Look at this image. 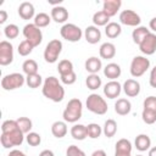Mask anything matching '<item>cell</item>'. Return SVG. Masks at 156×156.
Here are the masks:
<instances>
[{"label":"cell","instance_id":"obj_17","mask_svg":"<svg viewBox=\"0 0 156 156\" xmlns=\"http://www.w3.org/2000/svg\"><path fill=\"white\" fill-rule=\"evenodd\" d=\"M84 38L89 44H96L101 39V32L95 26H88L84 30Z\"/></svg>","mask_w":156,"mask_h":156},{"label":"cell","instance_id":"obj_24","mask_svg":"<svg viewBox=\"0 0 156 156\" xmlns=\"http://www.w3.org/2000/svg\"><path fill=\"white\" fill-rule=\"evenodd\" d=\"M67 130L68 129H67V124H66L65 121H56L51 126V133L57 139H61V138L66 136Z\"/></svg>","mask_w":156,"mask_h":156},{"label":"cell","instance_id":"obj_1","mask_svg":"<svg viewBox=\"0 0 156 156\" xmlns=\"http://www.w3.org/2000/svg\"><path fill=\"white\" fill-rule=\"evenodd\" d=\"M41 93L46 99H49L54 102H60L65 98V89H63L62 84L58 82V79L54 76L45 78V80L43 83Z\"/></svg>","mask_w":156,"mask_h":156},{"label":"cell","instance_id":"obj_10","mask_svg":"<svg viewBox=\"0 0 156 156\" xmlns=\"http://www.w3.org/2000/svg\"><path fill=\"white\" fill-rule=\"evenodd\" d=\"M13 61V46L10 41L2 40L0 43V65L7 66Z\"/></svg>","mask_w":156,"mask_h":156},{"label":"cell","instance_id":"obj_44","mask_svg":"<svg viewBox=\"0 0 156 156\" xmlns=\"http://www.w3.org/2000/svg\"><path fill=\"white\" fill-rule=\"evenodd\" d=\"M66 156H85V152L76 145H69L66 150Z\"/></svg>","mask_w":156,"mask_h":156},{"label":"cell","instance_id":"obj_36","mask_svg":"<svg viewBox=\"0 0 156 156\" xmlns=\"http://www.w3.org/2000/svg\"><path fill=\"white\" fill-rule=\"evenodd\" d=\"M57 71H58L60 76L68 74V73L73 72V63H72L69 60H61V61L58 62Z\"/></svg>","mask_w":156,"mask_h":156},{"label":"cell","instance_id":"obj_34","mask_svg":"<svg viewBox=\"0 0 156 156\" xmlns=\"http://www.w3.org/2000/svg\"><path fill=\"white\" fill-rule=\"evenodd\" d=\"M22 69H23V72L27 76L35 74V73H38V63L34 60H32V58L26 60L23 62V65H22Z\"/></svg>","mask_w":156,"mask_h":156},{"label":"cell","instance_id":"obj_2","mask_svg":"<svg viewBox=\"0 0 156 156\" xmlns=\"http://www.w3.org/2000/svg\"><path fill=\"white\" fill-rule=\"evenodd\" d=\"M82 113H83L82 101L77 98H73L67 102V105H66V107L62 112V117H63L65 122L76 123L78 119L82 118Z\"/></svg>","mask_w":156,"mask_h":156},{"label":"cell","instance_id":"obj_27","mask_svg":"<svg viewBox=\"0 0 156 156\" xmlns=\"http://www.w3.org/2000/svg\"><path fill=\"white\" fill-rule=\"evenodd\" d=\"M71 135L76 140H84L88 136V134H87V126L79 124V123L74 124L71 128Z\"/></svg>","mask_w":156,"mask_h":156},{"label":"cell","instance_id":"obj_8","mask_svg":"<svg viewBox=\"0 0 156 156\" xmlns=\"http://www.w3.org/2000/svg\"><path fill=\"white\" fill-rule=\"evenodd\" d=\"M60 34L65 40L71 41V43H76V41L80 40L83 32L78 26H76L73 23H65L60 29Z\"/></svg>","mask_w":156,"mask_h":156},{"label":"cell","instance_id":"obj_48","mask_svg":"<svg viewBox=\"0 0 156 156\" xmlns=\"http://www.w3.org/2000/svg\"><path fill=\"white\" fill-rule=\"evenodd\" d=\"M7 156H27L23 151H20V150H12L10 151V154Z\"/></svg>","mask_w":156,"mask_h":156},{"label":"cell","instance_id":"obj_45","mask_svg":"<svg viewBox=\"0 0 156 156\" xmlns=\"http://www.w3.org/2000/svg\"><path fill=\"white\" fill-rule=\"evenodd\" d=\"M60 79H61V82H62L63 84L71 85V84L76 83V80H77V74H76V72L73 71V72H71V73H68V74L60 76Z\"/></svg>","mask_w":156,"mask_h":156},{"label":"cell","instance_id":"obj_49","mask_svg":"<svg viewBox=\"0 0 156 156\" xmlns=\"http://www.w3.org/2000/svg\"><path fill=\"white\" fill-rule=\"evenodd\" d=\"M149 27H150L151 30L156 32V17H154V18L150 20V22H149Z\"/></svg>","mask_w":156,"mask_h":156},{"label":"cell","instance_id":"obj_42","mask_svg":"<svg viewBox=\"0 0 156 156\" xmlns=\"http://www.w3.org/2000/svg\"><path fill=\"white\" fill-rule=\"evenodd\" d=\"M143 107L144 110H150L156 112V96H152V95L147 96L143 102Z\"/></svg>","mask_w":156,"mask_h":156},{"label":"cell","instance_id":"obj_7","mask_svg":"<svg viewBox=\"0 0 156 156\" xmlns=\"http://www.w3.org/2000/svg\"><path fill=\"white\" fill-rule=\"evenodd\" d=\"M23 37L26 38V40H28L34 48L39 46L43 41V33L41 29L38 28L34 23H28L23 27Z\"/></svg>","mask_w":156,"mask_h":156},{"label":"cell","instance_id":"obj_6","mask_svg":"<svg viewBox=\"0 0 156 156\" xmlns=\"http://www.w3.org/2000/svg\"><path fill=\"white\" fill-rule=\"evenodd\" d=\"M26 83V78L22 73H10L2 77L1 79V88L4 90H15L21 88Z\"/></svg>","mask_w":156,"mask_h":156},{"label":"cell","instance_id":"obj_51","mask_svg":"<svg viewBox=\"0 0 156 156\" xmlns=\"http://www.w3.org/2000/svg\"><path fill=\"white\" fill-rule=\"evenodd\" d=\"M91 156H106V152L104 150H95L91 154Z\"/></svg>","mask_w":156,"mask_h":156},{"label":"cell","instance_id":"obj_33","mask_svg":"<svg viewBox=\"0 0 156 156\" xmlns=\"http://www.w3.org/2000/svg\"><path fill=\"white\" fill-rule=\"evenodd\" d=\"M43 78L39 73H35V74H30V76H27L26 77V84L32 88V89H37L39 88L41 84H43Z\"/></svg>","mask_w":156,"mask_h":156},{"label":"cell","instance_id":"obj_50","mask_svg":"<svg viewBox=\"0 0 156 156\" xmlns=\"http://www.w3.org/2000/svg\"><path fill=\"white\" fill-rule=\"evenodd\" d=\"M39 156H55V155H54V152L51 150H43L39 154Z\"/></svg>","mask_w":156,"mask_h":156},{"label":"cell","instance_id":"obj_46","mask_svg":"<svg viewBox=\"0 0 156 156\" xmlns=\"http://www.w3.org/2000/svg\"><path fill=\"white\" fill-rule=\"evenodd\" d=\"M149 83L152 88H156V66L151 69L150 72V78H149Z\"/></svg>","mask_w":156,"mask_h":156},{"label":"cell","instance_id":"obj_39","mask_svg":"<svg viewBox=\"0 0 156 156\" xmlns=\"http://www.w3.org/2000/svg\"><path fill=\"white\" fill-rule=\"evenodd\" d=\"M18 33H20V28L11 23V24H7L5 28H4V34L7 39H16L18 37Z\"/></svg>","mask_w":156,"mask_h":156},{"label":"cell","instance_id":"obj_40","mask_svg":"<svg viewBox=\"0 0 156 156\" xmlns=\"http://www.w3.org/2000/svg\"><path fill=\"white\" fill-rule=\"evenodd\" d=\"M26 140L30 146H38L41 143V136H40V134H38L35 132H30L26 135Z\"/></svg>","mask_w":156,"mask_h":156},{"label":"cell","instance_id":"obj_5","mask_svg":"<svg viewBox=\"0 0 156 156\" xmlns=\"http://www.w3.org/2000/svg\"><path fill=\"white\" fill-rule=\"evenodd\" d=\"M62 51V41L58 39H52L48 43L44 50V60L48 63H55Z\"/></svg>","mask_w":156,"mask_h":156},{"label":"cell","instance_id":"obj_43","mask_svg":"<svg viewBox=\"0 0 156 156\" xmlns=\"http://www.w3.org/2000/svg\"><path fill=\"white\" fill-rule=\"evenodd\" d=\"M18 124H17V121L15 119H6L2 122L1 124V133H6V132H10L15 128H17Z\"/></svg>","mask_w":156,"mask_h":156},{"label":"cell","instance_id":"obj_9","mask_svg":"<svg viewBox=\"0 0 156 156\" xmlns=\"http://www.w3.org/2000/svg\"><path fill=\"white\" fill-rule=\"evenodd\" d=\"M150 67V61L145 56H135L130 62V74L134 78L141 77Z\"/></svg>","mask_w":156,"mask_h":156},{"label":"cell","instance_id":"obj_18","mask_svg":"<svg viewBox=\"0 0 156 156\" xmlns=\"http://www.w3.org/2000/svg\"><path fill=\"white\" fill-rule=\"evenodd\" d=\"M34 6L32 2H28V1H24L22 2L20 6H18V15L22 20H32L34 16Z\"/></svg>","mask_w":156,"mask_h":156},{"label":"cell","instance_id":"obj_19","mask_svg":"<svg viewBox=\"0 0 156 156\" xmlns=\"http://www.w3.org/2000/svg\"><path fill=\"white\" fill-rule=\"evenodd\" d=\"M122 73V69H121V66L115 63V62H111V63H107L104 68V76L107 77L108 79L111 80H116Z\"/></svg>","mask_w":156,"mask_h":156},{"label":"cell","instance_id":"obj_53","mask_svg":"<svg viewBox=\"0 0 156 156\" xmlns=\"http://www.w3.org/2000/svg\"><path fill=\"white\" fill-rule=\"evenodd\" d=\"M136 156H143V155H136Z\"/></svg>","mask_w":156,"mask_h":156},{"label":"cell","instance_id":"obj_28","mask_svg":"<svg viewBox=\"0 0 156 156\" xmlns=\"http://www.w3.org/2000/svg\"><path fill=\"white\" fill-rule=\"evenodd\" d=\"M149 33H150V30H149L146 27L139 26V27H136V28L133 30V33H132V39H133V41H134L135 44L139 45V44L143 41V39H144Z\"/></svg>","mask_w":156,"mask_h":156},{"label":"cell","instance_id":"obj_32","mask_svg":"<svg viewBox=\"0 0 156 156\" xmlns=\"http://www.w3.org/2000/svg\"><path fill=\"white\" fill-rule=\"evenodd\" d=\"M101 78L99 77V74H89L85 79V84L87 88L90 90H96L101 87Z\"/></svg>","mask_w":156,"mask_h":156},{"label":"cell","instance_id":"obj_23","mask_svg":"<svg viewBox=\"0 0 156 156\" xmlns=\"http://www.w3.org/2000/svg\"><path fill=\"white\" fill-rule=\"evenodd\" d=\"M99 54H100L101 58H105V60L113 58L115 55H116V46L112 43L106 41V43L101 44V46L99 49Z\"/></svg>","mask_w":156,"mask_h":156},{"label":"cell","instance_id":"obj_16","mask_svg":"<svg viewBox=\"0 0 156 156\" xmlns=\"http://www.w3.org/2000/svg\"><path fill=\"white\" fill-rule=\"evenodd\" d=\"M121 6H122L121 0H105L102 4V11L111 18L118 12Z\"/></svg>","mask_w":156,"mask_h":156},{"label":"cell","instance_id":"obj_20","mask_svg":"<svg viewBox=\"0 0 156 156\" xmlns=\"http://www.w3.org/2000/svg\"><path fill=\"white\" fill-rule=\"evenodd\" d=\"M51 20L56 23H63L68 20V11L63 6H55L51 10Z\"/></svg>","mask_w":156,"mask_h":156},{"label":"cell","instance_id":"obj_30","mask_svg":"<svg viewBox=\"0 0 156 156\" xmlns=\"http://www.w3.org/2000/svg\"><path fill=\"white\" fill-rule=\"evenodd\" d=\"M102 133H104L105 136H107V138H112V136H115V134L117 133V123H116V121L112 119V118L107 119V121L104 123Z\"/></svg>","mask_w":156,"mask_h":156},{"label":"cell","instance_id":"obj_41","mask_svg":"<svg viewBox=\"0 0 156 156\" xmlns=\"http://www.w3.org/2000/svg\"><path fill=\"white\" fill-rule=\"evenodd\" d=\"M141 118L144 121V123L146 124H154L156 122V112L150 111V110H144L141 112Z\"/></svg>","mask_w":156,"mask_h":156},{"label":"cell","instance_id":"obj_38","mask_svg":"<svg viewBox=\"0 0 156 156\" xmlns=\"http://www.w3.org/2000/svg\"><path fill=\"white\" fill-rule=\"evenodd\" d=\"M33 49H34V46L28 41V40H22L20 44H18V49H17V51H18V54L21 55V56H28L32 51H33Z\"/></svg>","mask_w":156,"mask_h":156},{"label":"cell","instance_id":"obj_25","mask_svg":"<svg viewBox=\"0 0 156 156\" xmlns=\"http://www.w3.org/2000/svg\"><path fill=\"white\" fill-rule=\"evenodd\" d=\"M134 145H135L136 150H139L141 152L143 151H146V150H150L151 139L146 134H139V135H136V138L134 140Z\"/></svg>","mask_w":156,"mask_h":156},{"label":"cell","instance_id":"obj_21","mask_svg":"<svg viewBox=\"0 0 156 156\" xmlns=\"http://www.w3.org/2000/svg\"><path fill=\"white\" fill-rule=\"evenodd\" d=\"M132 111V104L128 99H118L115 102V112L119 116H126Z\"/></svg>","mask_w":156,"mask_h":156},{"label":"cell","instance_id":"obj_11","mask_svg":"<svg viewBox=\"0 0 156 156\" xmlns=\"http://www.w3.org/2000/svg\"><path fill=\"white\" fill-rule=\"evenodd\" d=\"M119 22L124 26H129V27H139L141 18L140 16L133 11V10H123L119 13Z\"/></svg>","mask_w":156,"mask_h":156},{"label":"cell","instance_id":"obj_31","mask_svg":"<svg viewBox=\"0 0 156 156\" xmlns=\"http://www.w3.org/2000/svg\"><path fill=\"white\" fill-rule=\"evenodd\" d=\"M50 21H51V16H49L45 12H39L38 15H35L33 23L38 28H44V27H46V26L50 24Z\"/></svg>","mask_w":156,"mask_h":156},{"label":"cell","instance_id":"obj_52","mask_svg":"<svg viewBox=\"0 0 156 156\" xmlns=\"http://www.w3.org/2000/svg\"><path fill=\"white\" fill-rule=\"evenodd\" d=\"M147 156H156V146H154V147H150Z\"/></svg>","mask_w":156,"mask_h":156},{"label":"cell","instance_id":"obj_22","mask_svg":"<svg viewBox=\"0 0 156 156\" xmlns=\"http://www.w3.org/2000/svg\"><path fill=\"white\" fill-rule=\"evenodd\" d=\"M84 66H85L87 72H89L90 74H98V72L102 68V62H101L100 58H98L95 56H91L85 61Z\"/></svg>","mask_w":156,"mask_h":156},{"label":"cell","instance_id":"obj_12","mask_svg":"<svg viewBox=\"0 0 156 156\" xmlns=\"http://www.w3.org/2000/svg\"><path fill=\"white\" fill-rule=\"evenodd\" d=\"M139 50L144 54V55H152L156 51V34L154 33H149L143 41L139 44Z\"/></svg>","mask_w":156,"mask_h":156},{"label":"cell","instance_id":"obj_37","mask_svg":"<svg viewBox=\"0 0 156 156\" xmlns=\"http://www.w3.org/2000/svg\"><path fill=\"white\" fill-rule=\"evenodd\" d=\"M16 121H17V124H18L20 129H21L24 134L30 133V129H32V127H33V123H32V121H30L28 117H20V118H17Z\"/></svg>","mask_w":156,"mask_h":156},{"label":"cell","instance_id":"obj_4","mask_svg":"<svg viewBox=\"0 0 156 156\" xmlns=\"http://www.w3.org/2000/svg\"><path fill=\"white\" fill-rule=\"evenodd\" d=\"M85 105H87V108L95 115H105L107 112V108H108L105 99L101 98L99 94H95V93L90 94L87 98Z\"/></svg>","mask_w":156,"mask_h":156},{"label":"cell","instance_id":"obj_29","mask_svg":"<svg viewBox=\"0 0 156 156\" xmlns=\"http://www.w3.org/2000/svg\"><path fill=\"white\" fill-rule=\"evenodd\" d=\"M93 23L95 27H102V26H107L110 23V17L101 10V11H98L94 13L93 16Z\"/></svg>","mask_w":156,"mask_h":156},{"label":"cell","instance_id":"obj_35","mask_svg":"<svg viewBox=\"0 0 156 156\" xmlns=\"http://www.w3.org/2000/svg\"><path fill=\"white\" fill-rule=\"evenodd\" d=\"M102 133V128L98 123H90L87 126V134L90 139H98Z\"/></svg>","mask_w":156,"mask_h":156},{"label":"cell","instance_id":"obj_47","mask_svg":"<svg viewBox=\"0 0 156 156\" xmlns=\"http://www.w3.org/2000/svg\"><path fill=\"white\" fill-rule=\"evenodd\" d=\"M7 20V12L5 10H0V24H4Z\"/></svg>","mask_w":156,"mask_h":156},{"label":"cell","instance_id":"obj_13","mask_svg":"<svg viewBox=\"0 0 156 156\" xmlns=\"http://www.w3.org/2000/svg\"><path fill=\"white\" fill-rule=\"evenodd\" d=\"M132 143L128 139H119L115 146V156H132Z\"/></svg>","mask_w":156,"mask_h":156},{"label":"cell","instance_id":"obj_3","mask_svg":"<svg viewBox=\"0 0 156 156\" xmlns=\"http://www.w3.org/2000/svg\"><path fill=\"white\" fill-rule=\"evenodd\" d=\"M24 140V133L20 129V127L6 132V133H1L0 136V143L2 145V147L5 149H10L13 146H20Z\"/></svg>","mask_w":156,"mask_h":156},{"label":"cell","instance_id":"obj_14","mask_svg":"<svg viewBox=\"0 0 156 156\" xmlns=\"http://www.w3.org/2000/svg\"><path fill=\"white\" fill-rule=\"evenodd\" d=\"M122 91V85L117 80H110L104 87V94L108 99H116Z\"/></svg>","mask_w":156,"mask_h":156},{"label":"cell","instance_id":"obj_26","mask_svg":"<svg viewBox=\"0 0 156 156\" xmlns=\"http://www.w3.org/2000/svg\"><path fill=\"white\" fill-rule=\"evenodd\" d=\"M121 33H122V27H121V24L117 23V22H110V23L105 27V34H106L107 38H110V39L117 38Z\"/></svg>","mask_w":156,"mask_h":156},{"label":"cell","instance_id":"obj_15","mask_svg":"<svg viewBox=\"0 0 156 156\" xmlns=\"http://www.w3.org/2000/svg\"><path fill=\"white\" fill-rule=\"evenodd\" d=\"M122 89H123V91L126 93L127 96H129V98H135V96H138L139 93H140V84H139L138 80L130 78V79H127V80L123 83Z\"/></svg>","mask_w":156,"mask_h":156}]
</instances>
